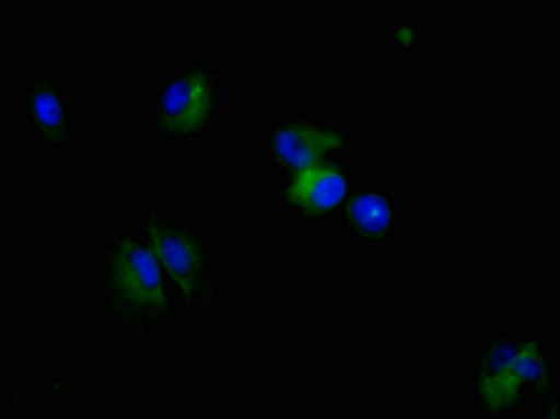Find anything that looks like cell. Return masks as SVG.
Wrapping results in <instances>:
<instances>
[{"label": "cell", "instance_id": "cell-8", "mask_svg": "<svg viewBox=\"0 0 560 419\" xmlns=\"http://www.w3.org/2000/svg\"><path fill=\"white\" fill-rule=\"evenodd\" d=\"M342 221L347 231L357 240L385 241L395 230V200L385 191L362 190L347 201Z\"/></svg>", "mask_w": 560, "mask_h": 419}, {"label": "cell", "instance_id": "cell-5", "mask_svg": "<svg viewBox=\"0 0 560 419\" xmlns=\"http://www.w3.org/2000/svg\"><path fill=\"white\" fill-rule=\"evenodd\" d=\"M351 133L340 125L311 118L281 119L267 132L266 146L272 163L296 173L322 163L351 144Z\"/></svg>", "mask_w": 560, "mask_h": 419}, {"label": "cell", "instance_id": "cell-6", "mask_svg": "<svg viewBox=\"0 0 560 419\" xmlns=\"http://www.w3.org/2000/svg\"><path fill=\"white\" fill-rule=\"evenodd\" d=\"M25 123L45 148L69 149L73 143V101L52 68L25 82L22 90Z\"/></svg>", "mask_w": 560, "mask_h": 419}, {"label": "cell", "instance_id": "cell-4", "mask_svg": "<svg viewBox=\"0 0 560 419\" xmlns=\"http://www.w3.org/2000/svg\"><path fill=\"white\" fill-rule=\"evenodd\" d=\"M219 109L220 80L213 65L190 60L171 70L155 90L154 129L165 139H201L213 129Z\"/></svg>", "mask_w": 560, "mask_h": 419}, {"label": "cell", "instance_id": "cell-7", "mask_svg": "<svg viewBox=\"0 0 560 419\" xmlns=\"http://www.w3.org/2000/svg\"><path fill=\"white\" fill-rule=\"evenodd\" d=\"M350 178L340 165L325 163L296 171L282 190V200L307 220L326 219L346 200Z\"/></svg>", "mask_w": 560, "mask_h": 419}, {"label": "cell", "instance_id": "cell-1", "mask_svg": "<svg viewBox=\"0 0 560 419\" xmlns=\"http://www.w3.org/2000/svg\"><path fill=\"white\" fill-rule=\"evenodd\" d=\"M467 385L478 410L486 416L526 412L558 385L552 347L536 331L491 336L479 347Z\"/></svg>", "mask_w": 560, "mask_h": 419}, {"label": "cell", "instance_id": "cell-2", "mask_svg": "<svg viewBox=\"0 0 560 419\" xmlns=\"http://www.w3.org/2000/svg\"><path fill=\"white\" fill-rule=\"evenodd\" d=\"M101 310L109 321L136 329L165 325L173 317L163 266L148 235L114 232L98 270Z\"/></svg>", "mask_w": 560, "mask_h": 419}, {"label": "cell", "instance_id": "cell-3", "mask_svg": "<svg viewBox=\"0 0 560 419\" xmlns=\"http://www.w3.org/2000/svg\"><path fill=\"white\" fill-rule=\"evenodd\" d=\"M144 225L150 244L184 304L191 310L213 305L220 295L221 279L213 247L203 232L161 211H148Z\"/></svg>", "mask_w": 560, "mask_h": 419}, {"label": "cell", "instance_id": "cell-9", "mask_svg": "<svg viewBox=\"0 0 560 419\" xmlns=\"http://www.w3.org/2000/svg\"><path fill=\"white\" fill-rule=\"evenodd\" d=\"M413 39L417 42V33H413L411 25L404 24L395 32V42L400 45H411Z\"/></svg>", "mask_w": 560, "mask_h": 419}]
</instances>
